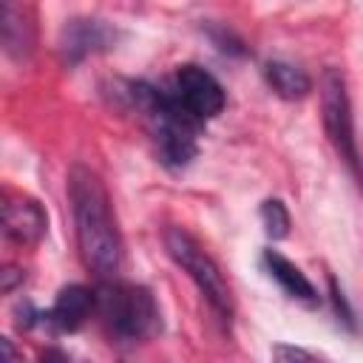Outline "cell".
<instances>
[{"label":"cell","instance_id":"6da1fadb","mask_svg":"<svg viewBox=\"0 0 363 363\" xmlns=\"http://www.w3.org/2000/svg\"><path fill=\"white\" fill-rule=\"evenodd\" d=\"M68 199H71L77 247H79L82 264L96 278L113 281L122 264V235H119L116 216L111 210V196L102 179L85 164L71 167Z\"/></svg>","mask_w":363,"mask_h":363},{"label":"cell","instance_id":"7a4b0ae2","mask_svg":"<svg viewBox=\"0 0 363 363\" xmlns=\"http://www.w3.org/2000/svg\"><path fill=\"white\" fill-rule=\"evenodd\" d=\"M94 292H96V312L113 337L145 340L159 332L162 315L150 289L125 281H102Z\"/></svg>","mask_w":363,"mask_h":363},{"label":"cell","instance_id":"3957f363","mask_svg":"<svg viewBox=\"0 0 363 363\" xmlns=\"http://www.w3.org/2000/svg\"><path fill=\"white\" fill-rule=\"evenodd\" d=\"M164 250L190 275V281L199 286V292L210 303V309L224 323H230V318H233V292H230V284H227L221 267L201 250V244L190 233H184L182 227H167L164 230Z\"/></svg>","mask_w":363,"mask_h":363},{"label":"cell","instance_id":"277c9868","mask_svg":"<svg viewBox=\"0 0 363 363\" xmlns=\"http://www.w3.org/2000/svg\"><path fill=\"white\" fill-rule=\"evenodd\" d=\"M320 111H323V130L335 147V153L349 164L354 176H360V153L354 139L352 105L346 94V79L337 68H326L320 79Z\"/></svg>","mask_w":363,"mask_h":363},{"label":"cell","instance_id":"5b68a950","mask_svg":"<svg viewBox=\"0 0 363 363\" xmlns=\"http://www.w3.org/2000/svg\"><path fill=\"white\" fill-rule=\"evenodd\" d=\"M167 91H170L173 102L199 125L218 116L227 102L221 82L210 71H204L201 65H193V62L176 68Z\"/></svg>","mask_w":363,"mask_h":363},{"label":"cell","instance_id":"8992f818","mask_svg":"<svg viewBox=\"0 0 363 363\" xmlns=\"http://www.w3.org/2000/svg\"><path fill=\"white\" fill-rule=\"evenodd\" d=\"M45 227H48V216L34 199H26V196L6 199V204H3V230L14 244H23V247L37 244L45 235Z\"/></svg>","mask_w":363,"mask_h":363},{"label":"cell","instance_id":"52a82bcc","mask_svg":"<svg viewBox=\"0 0 363 363\" xmlns=\"http://www.w3.org/2000/svg\"><path fill=\"white\" fill-rule=\"evenodd\" d=\"M91 312H96V292L82 284H71V286L60 289L57 301L51 303V309L43 318H45V323H51L60 332H74L91 318Z\"/></svg>","mask_w":363,"mask_h":363},{"label":"cell","instance_id":"ba28073f","mask_svg":"<svg viewBox=\"0 0 363 363\" xmlns=\"http://www.w3.org/2000/svg\"><path fill=\"white\" fill-rule=\"evenodd\" d=\"M113 40V31L102 23V20H91V17H74L65 23L62 28V54L68 62H79L82 57L108 48Z\"/></svg>","mask_w":363,"mask_h":363},{"label":"cell","instance_id":"9c48e42d","mask_svg":"<svg viewBox=\"0 0 363 363\" xmlns=\"http://www.w3.org/2000/svg\"><path fill=\"white\" fill-rule=\"evenodd\" d=\"M34 37H37V28H34L31 9L6 0L0 6V40H3L6 54L17 57V60L28 57L34 48Z\"/></svg>","mask_w":363,"mask_h":363},{"label":"cell","instance_id":"30bf717a","mask_svg":"<svg viewBox=\"0 0 363 363\" xmlns=\"http://www.w3.org/2000/svg\"><path fill=\"white\" fill-rule=\"evenodd\" d=\"M264 267L267 272L281 284V289L289 295V298H298L303 303H315L318 301V289L312 286V281L289 261L284 258L278 250H264Z\"/></svg>","mask_w":363,"mask_h":363},{"label":"cell","instance_id":"8fae6325","mask_svg":"<svg viewBox=\"0 0 363 363\" xmlns=\"http://www.w3.org/2000/svg\"><path fill=\"white\" fill-rule=\"evenodd\" d=\"M264 77L269 82V88L281 96V99H303L312 91V79L303 68L284 62V60H272L264 65Z\"/></svg>","mask_w":363,"mask_h":363},{"label":"cell","instance_id":"7c38bea8","mask_svg":"<svg viewBox=\"0 0 363 363\" xmlns=\"http://www.w3.org/2000/svg\"><path fill=\"white\" fill-rule=\"evenodd\" d=\"M261 221L269 238H284L289 233V213L281 199H267L261 204Z\"/></svg>","mask_w":363,"mask_h":363},{"label":"cell","instance_id":"4fadbf2b","mask_svg":"<svg viewBox=\"0 0 363 363\" xmlns=\"http://www.w3.org/2000/svg\"><path fill=\"white\" fill-rule=\"evenodd\" d=\"M272 363H323L318 360L312 352L301 349V346H286V343H278L272 349Z\"/></svg>","mask_w":363,"mask_h":363},{"label":"cell","instance_id":"5bb4252c","mask_svg":"<svg viewBox=\"0 0 363 363\" xmlns=\"http://www.w3.org/2000/svg\"><path fill=\"white\" fill-rule=\"evenodd\" d=\"M329 289H332V301H335V309H337V312H340V318H343V320L352 326V309L346 306V298H343V292L337 289V281H335V278H329Z\"/></svg>","mask_w":363,"mask_h":363},{"label":"cell","instance_id":"9a60e30c","mask_svg":"<svg viewBox=\"0 0 363 363\" xmlns=\"http://www.w3.org/2000/svg\"><path fill=\"white\" fill-rule=\"evenodd\" d=\"M3 363H17V354H14V346L9 337H3Z\"/></svg>","mask_w":363,"mask_h":363},{"label":"cell","instance_id":"2e32d148","mask_svg":"<svg viewBox=\"0 0 363 363\" xmlns=\"http://www.w3.org/2000/svg\"><path fill=\"white\" fill-rule=\"evenodd\" d=\"M40 363H68V357H65V354H60V352H45Z\"/></svg>","mask_w":363,"mask_h":363}]
</instances>
